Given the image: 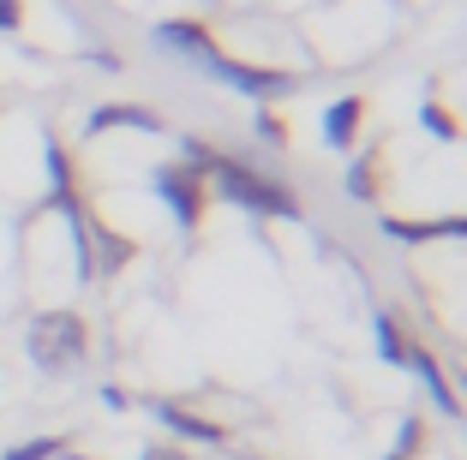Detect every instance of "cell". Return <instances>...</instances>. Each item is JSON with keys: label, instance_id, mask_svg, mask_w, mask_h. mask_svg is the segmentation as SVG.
Instances as JSON below:
<instances>
[]
</instances>
